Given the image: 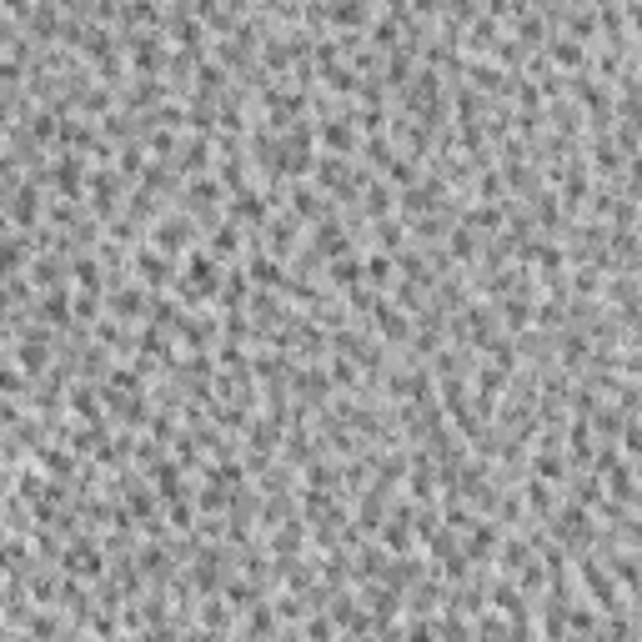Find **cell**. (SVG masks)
<instances>
[{
  "instance_id": "6da1fadb",
  "label": "cell",
  "mask_w": 642,
  "mask_h": 642,
  "mask_svg": "<svg viewBox=\"0 0 642 642\" xmlns=\"http://www.w3.org/2000/svg\"><path fill=\"white\" fill-rule=\"evenodd\" d=\"M316 136L326 141L331 151H351V141H357V136H351V121H321Z\"/></svg>"
},
{
  "instance_id": "7a4b0ae2",
  "label": "cell",
  "mask_w": 642,
  "mask_h": 642,
  "mask_svg": "<svg viewBox=\"0 0 642 642\" xmlns=\"http://www.w3.org/2000/svg\"><path fill=\"white\" fill-rule=\"evenodd\" d=\"M211 251H216V256H231V251H236V226H221L216 241H211Z\"/></svg>"
},
{
  "instance_id": "3957f363",
  "label": "cell",
  "mask_w": 642,
  "mask_h": 642,
  "mask_svg": "<svg viewBox=\"0 0 642 642\" xmlns=\"http://www.w3.org/2000/svg\"><path fill=\"white\" fill-rule=\"evenodd\" d=\"M366 271H372L377 281H387V276H392V261H387V256H372V261H366Z\"/></svg>"
}]
</instances>
